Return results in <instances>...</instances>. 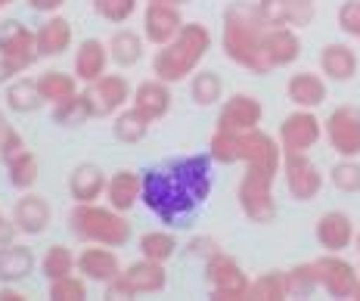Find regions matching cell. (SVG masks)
I'll list each match as a JSON object with an SVG mask.
<instances>
[{"instance_id": "6da1fadb", "label": "cell", "mask_w": 360, "mask_h": 301, "mask_svg": "<svg viewBox=\"0 0 360 301\" xmlns=\"http://www.w3.org/2000/svg\"><path fill=\"white\" fill-rule=\"evenodd\" d=\"M140 202L171 230L190 227V221L202 208V202L186 190V184L165 162L140 171Z\"/></svg>"}, {"instance_id": "7a4b0ae2", "label": "cell", "mask_w": 360, "mask_h": 301, "mask_svg": "<svg viewBox=\"0 0 360 301\" xmlns=\"http://www.w3.org/2000/svg\"><path fill=\"white\" fill-rule=\"evenodd\" d=\"M267 25L258 13V4L252 0H236L224 10L221 19V50L239 69H249L252 75H270L261 59V37Z\"/></svg>"}, {"instance_id": "3957f363", "label": "cell", "mask_w": 360, "mask_h": 301, "mask_svg": "<svg viewBox=\"0 0 360 301\" xmlns=\"http://www.w3.org/2000/svg\"><path fill=\"white\" fill-rule=\"evenodd\" d=\"M212 44L214 37L202 22H184L174 41H168L165 47H155L153 75L165 84H180V81L193 78L199 72V65L205 63Z\"/></svg>"}, {"instance_id": "277c9868", "label": "cell", "mask_w": 360, "mask_h": 301, "mask_svg": "<svg viewBox=\"0 0 360 301\" xmlns=\"http://www.w3.org/2000/svg\"><path fill=\"white\" fill-rule=\"evenodd\" d=\"M69 230L81 243H96L109 248H124L134 239V224L127 221L124 212L112 208L109 202H75L69 212Z\"/></svg>"}, {"instance_id": "5b68a950", "label": "cell", "mask_w": 360, "mask_h": 301, "mask_svg": "<svg viewBox=\"0 0 360 301\" xmlns=\"http://www.w3.org/2000/svg\"><path fill=\"white\" fill-rule=\"evenodd\" d=\"M276 177L280 174H270V171L261 168H245V174L236 186V202L252 224L267 227V224L276 221V196H274Z\"/></svg>"}, {"instance_id": "8992f818", "label": "cell", "mask_w": 360, "mask_h": 301, "mask_svg": "<svg viewBox=\"0 0 360 301\" xmlns=\"http://www.w3.org/2000/svg\"><path fill=\"white\" fill-rule=\"evenodd\" d=\"M205 283L214 301H243V298H249L252 280L233 255L217 248L214 255L205 258Z\"/></svg>"}, {"instance_id": "52a82bcc", "label": "cell", "mask_w": 360, "mask_h": 301, "mask_svg": "<svg viewBox=\"0 0 360 301\" xmlns=\"http://www.w3.org/2000/svg\"><path fill=\"white\" fill-rule=\"evenodd\" d=\"M323 140L339 159H360V106L342 103L323 118Z\"/></svg>"}, {"instance_id": "ba28073f", "label": "cell", "mask_w": 360, "mask_h": 301, "mask_svg": "<svg viewBox=\"0 0 360 301\" xmlns=\"http://www.w3.org/2000/svg\"><path fill=\"white\" fill-rule=\"evenodd\" d=\"M81 94H84V100H87L90 118H112L115 112H122L124 106H131L134 87H131V81H127L124 75L106 72L103 78L84 84Z\"/></svg>"}, {"instance_id": "9c48e42d", "label": "cell", "mask_w": 360, "mask_h": 301, "mask_svg": "<svg viewBox=\"0 0 360 301\" xmlns=\"http://www.w3.org/2000/svg\"><path fill=\"white\" fill-rule=\"evenodd\" d=\"M280 177H283V184H286V193L295 202L317 199L320 190L326 186V174L320 171V165L311 159V153H289V155H283Z\"/></svg>"}, {"instance_id": "30bf717a", "label": "cell", "mask_w": 360, "mask_h": 301, "mask_svg": "<svg viewBox=\"0 0 360 301\" xmlns=\"http://www.w3.org/2000/svg\"><path fill=\"white\" fill-rule=\"evenodd\" d=\"M323 140V118H317V109H295L280 122L276 143L283 155L289 153H311Z\"/></svg>"}, {"instance_id": "8fae6325", "label": "cell", "mask_w": 360, "mask_h": 301, "mask_svg": "<svg viewBox=\"0 0 360 301\" xmlns=\"http://www.w3.org/2000/svg\"><path fill=\"white\" fill-rule=\"evenodd\" d=\"M0 59H6L19 75L28 72L41 59V53H37V37L25 22H19V19L0 22Z\"/></svg>"}, {"instance_id": "7c38bea8", "label": "cell", "mask_w": 360, "mask_h": 301, "mask_svg": "<svg viewBox=\"0 0 360 301\" xmlns=\"http://www.w3.org/2000/svg\"><path fill=\"white\" fill-rule=\"evenodd\" d=\"M317 261L320 274V289L329 298H354L357 280H360V264L345 258V252H323Z\"/></svg>"}, {"instance_id": "4fadbf2b", "label": "cell", "mask_w": 360, "mask_h": 301, "mask_svg": "<svg viewBox=\"0 0 360 301\" xmlns=\"http://www.w3.org/2000/svg\"><path fill=\"white\" fill-rule=\"evenodd\" d=\"M264 122V106L255 94H245V90H236L230 94L227 100H221V109H217V127L224 131H236V134H245V131H255Z\"/></svg>"}, {"instance_id": "5bb4252c", "label": "cell", "mask_w": 360, "mask_h": 301, "mask_svg": "<svg viewBox=\"0 0 360 301\" xmlns=\"http://www.w3.org/2000/svg\"><path fill=\"white\" fill-rule=\"evenodd\" d=\"M261 59L270 72L276 69H289L302 59V34L298 28H267L264 37H261Z\"/></svg>"}, {"instance_id": "9a60e30c", "label": "cell", "mask_w": 360, "mask_h": 301, "mask_svg": "<svg viewBox=\"0 0 360 301\" xmlns=\"http://www.w3.org/2000/svg\"><path fill=\"white\" fill-rule=\"evenodd\" d=\"M314 236H317V245L323 252H348V248H354L357 224L342 208H329L314 224Z\"/></svg>"}, {"instance_id": "2e32d148", "label": "cell", "mask_w": 360, "mask_h": 301, "mask_svg": "<svg viewBox=\"0 0 360 301\" xmlns=\"http://www.w3.org/2000/svg\"><path fill=\"white\" fill-rule=\"evenodd\" d=\"M10 217L22 236H44V233L50 230V224H53V208H50V202L44 199L41 193L25 190L16 199Z\"/></svg>"}, {"instance_id": "e0dca14e", "label": "cell", "mask_w": 360, "mask_h": 301, "mask_svg": "<svg viewBox=\"0 0 360 301\" xmlns=\"http://www.w3.org/2000/svg\"><path fill=\"white\" fill-rule=\"evenodd\" d=\"M239 149H243V165L245 168H261V171H270V174H280L283 168V149L276 137L264 134L261 127L255 131H245L239 137Z\"/></svg>"}, {"instance_id": "ac0fdd59", "label": "cell", "mask_w": 360, "mask_h": 301, "mask_svg": "<svg viewBox=\"0 0 360 301\" xmlns=\"http://www.w3.org/2000/svg\"><path fill=\"white\" fill-rule=\"evenodd\" d=\"M124 270L122 258H118L115 248L109 245H96V243H84V248L78 252V274L84 276L87 283L106 286L109 280H115Z\"/></svg>"}, {"instance_id": "d6986e66", "label": "cell", "mask_w": 360, "mask_h": 301, "mask_svg": "<svg viewBox=\"0 0 360 301\" xmlns=\"http://www.w3.org/2000/svg\"><path fill=\"white\" fill-rule=\"evenodd\" d=\"M180 28H184V13H180V6L146 4V10H143V37H146V44H153V47H165L168 41H174Z\"/></svg>"}, {"instance_id": "ffe728a7", "label": "cell", "mask_w": 360, "mask_h": 301, "mask_svg": "<svg viewBox=\"0 0 360 301\" xmlns=\"http://www.w3.org/2000/svg\"><path fill=\"white\" fill-rule=\"evenodd\" d=\"M360 59L354 53V47L345 41H329L320 47V75L333 84H348L357 78Z\"/></svg>"}, {"instance_id": "44dd1931", "label": "cell", "mask_w": 360, "mask_h": 301, "mask_svg": "<svg viewBox=\"0 0 360 301\" xmlns=\"http://www.w3.org/2000/svg\"><path fill=\"white\" fill-rule=\"evenodd\" d=\"M286 96L295 109H320L329 100V81L320 72H292L286 81Z\"/></svg>"}, {"instance_id": "7402d4cb", "label": "cell", "mask_w": 360, "mask_h": 301, "mask_svg": "<svg viewBox=\"0 0 360 301\" xmlns=\"http://www.w3.org/2000/svg\"><path fill=\"white\" fill-rule=\"evenodd\" d=\"M109 44L100 41V37H84V41L75 47V63L72 72L81 84H90V81L103 78L109 72Z\"/></svg>"}, {"instance_id": "603a6c76", "label": "cell", "mask_w": 360, "mask_h": 301, "mask_svg": "<svg viewBox=\"0 0 360 301\" xmlns=\"http://www.w3.org/2000/svg\"><path fill=\"white\" fill-rule=\"evenodd\" d=\"M131 106L143 112L149 122H162V118L171 112V106H174V94H171V84H165V81H159V78L140 81V84L134 87Z\"/></svg>"}, {"instance_id": "cb8c5ba5", "label": "cell", "mask_w": 360, "mask_h": 301, "mask_svg": "<svg viewBox=\"0 0 360 301\" xmlns=\"http://www.w3.org/2000/svg\"><path fill=\"white\" fill-rule=\"evenodd\" d=\"M122 274L137 298L159 295V292H165V286H168V270H165V264L162 261H153V258H143V255H140L137 261H131Z\"/></svg>"}, {"instance_id": "d4e9b609", "label": "cell", "mask_w": 360, "mask_h": 301, "mask_svg": "<svg viewBox=\"0 0 360 301\" xmlns=\"http://www.w3.org/2000/svg\"><path fill=\"white\" fill-rule=\"evenodd\" d=\"M34 37H37V53H41V59L63 56L65 50H72V44H75L72 22L65 16H59V13H53V16L44 19L41 28L34 32Z\"/></svg>"}, {"instance_id": "484cf974", "label": "cell", "mask_w": 360, "mask_h": 301, "mask_svg": "<svg viewBox=\"0 0 360 301\" xmlns=\"http://www.w3.org/2000/svg\"><path fill=\"white\" fill-rule=\"evenodd\" d=\"M109 174L94 162H81L69 174V196L72 202H100L106 196Z\"/></svg>"}, {"instance_id": "4316f807", "label": "cell", "mask_w": 360, "mask_h": 301, "mask_svg": "<svg viewBox=\"0 0 360 301\" xmlns=\"http://www.w3.org/2000/svg\"><path fill=\"white\" fill-rule=\"evenodd\" d=\"M37 258L32 252V245L25 243H6L0 245V283H25L28 276L34 274Z\"/></svg>"}, {"instance_id": "83f0119b", "label": "cell", "mask_w": 360, "mask_h": 301, "mask_svg": "<svg viewBox=\"0 0 360 301\" xmlns=\"http://www.w3.org/2000/svg\"><path fill=\"white\" fill-rule=\"evenodd\" d=\"M106 44H109V59L115 63V69H134L146 56V37L137 34L134 28H115Z\"/></svg>"}, {"instance_id": "f1b7e54d", "label": "cell", "mask_w": 360, "mask_h": 301, "mask_svg": "<svg viewBox=\"0 0 360 301\" xmlns=\"http://www.w3.org/2000/svg\"><path fill=\"white\" fill-rule=\"evenodd\" d=\"M103 199L124 214L131 212V208H137L140 205V171L122 168V171H115V174H109L106 196H103Z\"/></svg>"}, {"instance_id": "f546056e", "label": "cell", "mask_w": 360, "mask_h": 301, "mask_svg": "<svg viewBox=\"0 0 360 301\" xmlns=\"http://www.w3.org/2000/svg\"><path fill=\"white\" fill-rule=\"evenodd\" d=\"M6 109L16 112V115H32L44 106V96H41V87H37V78H13L6 84Z\"/></svg>"}, {"instance_id": "4dcf8cb0", "label": "cell", "mask_w": 360, "mask_h": 301, "mask_svg": "<svg viewBox=\"0 0 360 301\" xmlns=\"http://www.w3.org/2000/svg\"><path fill=\"white\" fill-rule=\"evenodd\" d=\"M149 124H153V122H149V118L140 109L124 106L122 112H115V115H112V137H115L118 143H127V146H134V143L146 140Z\"/></svg>"}, {"instance_id": "1f68e13d", "label": "cell", "mask_w": 360, "mask_h": 301, "mask_svg": "<svg viewBox=\"0 0 360 301\" xmlns=\"http://www.w3.org/2000/svg\"><path fill=\"white\" fill-rule=\"evenodd\" d=\"M190 100L196 103L199 109H212L221 106L224 100V78L212 69H199L190 78Z\"/></svg>"}, {"instance_id": "d6a6232c", "label": "cell", "mask_w": 360, "mask_h": 301, "mask_svg": "<svg viewBox=\"0 0 360 301\" xmlns=\"http://www.w3.org/2000/svg\"><path fill=\"white\" fill-rule=\"evenodd\" d=\"M6 165V180H10L13 190L25 193V190H34L37 177H41V165H37L34 153L32 149H22V153H16Z\"/></svg>"}, {"instance_id": "836d02e7", "label": "cell", "mask_w": 360, "mask_h": 301, "mask_svg": "<svg viewBox=\"0 0 360 301\" xmlns=\"http://www.w3.org/2000/svg\"><path fill=\"white\" fill-rule=\"evenodd\" d=\"M78 84L81 81L75 78V72H59V69H47V72H41V78H37V87H41L44 103H50V106L75 96L78 94Z\"/></svg>"}, {"instance_id": "e575fe53", "label": "cell", "mask_w": 360, "mask_h": 301, "mask_svg": "<svg viewBox=\"0 0 360 301\" xmlns=\"http://www.w3.org/2000/svg\"><path fill=\"white\" fill-rule=\"evenodd\" d=\"M137 248H140V255L143 258H153V261H162V264H168L171 258L180 252V243H177V236H174V230H149V233H143L140 236V243H137Z\"/></svg>"}, {"instance_id": "d590c367", "label": "cell", "mask_w": 360, "mask_h": 301, "mask_svg": "<svg viewBox=\"0 0 360 301\" xmlns=\"http://www.w3.org/2000/svg\"><path fill=\"white\" fill-rule=\"evenodd\" d=\"M286 274V298H311L320 289L317 261H302V264L283 270Z\"/></svg>"}, {"instance_id": "8d00e7d4", "label": "cell", "mask_w": 360, "mask_h": 301, "mask_svg": "<svg viewBox=\"0 0 360 301\" xmlns=\"http://www.w3.org/2000/svg\"><path fill=\"white\" fill-rule=\"evenodd\" d=\"M41 274L47 283L63 280V276H69V274H78V255H75L69 245H59V243L50 245L41 258Z\"/></svg>"}, {"instance_id": "74e56055", "label": "cell", "mask_w": 360, "mask_h": 301, "mask_svg": "<svg viewBox=\"0 0 360 301\" xmlns=\"http://www.w3.org/2000/svg\"><path fill=\"white\" fill-rule=\"evenodd\" d=\"M239 137H243V134L224 131V127H214V134L208 137V155L214 159V165H236V162H243Z\"/></svg>"}, {"instance_id": "f35d334b", "label": "cell", "mask_w": 360, "mask_h": 301, "mask_svg": "<svg viewBox=\"0 0 360 301\" xmlns=\"http://www.w3.org/2000/svg\"><path fill=\"white\" fill-rule=\"evenodd\" d=\"M50 118H53V124H59V127H81V124H87L90 122V109H87L84 94L78 90V94L69 96V100L53 103V106H50Z\"/></svg>"}, {"instance_id": "ab89813d", "label": "cell", "mask_w": 360, "mask_h": 301, "mask_svg": "<svg viewBox=\"0 0 360 301\" xmlns=\"http://www.w3.org/2000/svg\"><path fill=\"white\" fill-rule=\"evenodd\" d=\"M249 298L252 301H283L286 298V274L283 270H267L258 280L249 283Z\"/></svg>"}, {"instance_id": "60d3db41", "label": "cell", "mask_w": 360, "mask_h": 301, "mask_svg": "<svg viewBox=\"0 0 360 301\" xmlns=\"http://www.w3.org/2000/svg\"><path fill=\"white\" fill-rule=\"evenodd\" d=\"M326 180L339 193H348V196L360 193V159H339L333 168H329Z\"/></svg>"}, {"instance_id": "b9f144b4", "label": "cell", "mask_w": 360, "mask_h": 301, "mask_svg": "<svg viewBox=\"0 0 360 301\" xmlns=\"http://www.w3.org/2000/svg\"><path fill=\"white\" fill-rule=\"evenodd\" d=\"M94 13L109 25H124L140 10V0H90Z\"/></svg>"}, {"instance_id": "7bdbcfd3", "label": "cell", "mask_w": 360, "mask_h": 301, "mask_svg": "<svg viewBox=\"0 0 360 301\" xmlns=\"http://www.w3.org/2000/svg\"><path fill=\"white\" fill-rule=\"evenodd\" d=\"M47 298L53 301H84L87 298V280L81 274H69L63 280H50Z\"/></svg>"}, {"instance_id": "ee69618b", "label": "cell", "mask_w": 360, "mask_h": 301, "mask_svg": "<svg viewBox=\"0 0 360 301\" xmlns=\"http://www.w3.org/2000/svg\"><path fill=\"white\" fill-rule=\"evenodd\" d=\"M25 149V137L10 124V118L0 112V162H10L16 153Z\"/></svg>"}, {"instance_id": "f6af8a7d", "label": "cell", "mask_w": 360, "mask_h": 301, "mask_svg": "<svg viewBox=\"0 0 360 301\" xmlns=\"http://www.w3.org/2000/svg\"><path fill=\"white\" fill-rule=\"evenodd\" d=\"M258 13L267 28L289 25V0H258Z\"/></svg>"}, {"instance_id": "bcb514c9", "label": "cell", "mask_w": 360, "mask_h": 301, "mask_svg": "<svg viewBox=\"0 0 360 301\" xmlns=\"http://www.w3.org/2000/svg\"><path fill=\"white\" fill-rule=\"evenodd\" d=\"M317 19V0H289V28H307Z\"/></svg>"}, {"instance_id": "7dc6e473", "label": "cell", "mask_w": 360, "mask_h": 301, "mask_svg": "<svg viewBox=\"0 0 360 301\" xmlns=\"http://www.w3.org/2000/svg\"><path fill=\"white\" fill-rule=\"evenodd\" d=\"M339 28L348 37H354V41H360V0H342L339 6Z\"/></svg>"}, {"instance_id": "c3c4849f", "label": "cell", "mask_w": 360, "mask_h": 301, "mask_svg": "<svg viewBox=\"0 0 360 301\" xmlns=\"http://www.w3.org/2000/svg\"><path fill=\"white\" fill-rule=\"evenodd\" d=\"M217 248H221V245H217V239H214V236H205V233H202V236H193L190 243H186L184 252L190 255V258H202V261H205L208 255H214V252H217Z\"/></svg>"}, {"instance_id": "681fc988", "label": "cell", "mask_w": 360, "mask_h": 301, "mask_svg": "<svg viewBox=\"0 0 360 301\" xmlns=\"http://www.w3.org/2000/svg\"><path fill=\"white\" fill-rule=\"evenodd\" d=\"M103 298H109V301H131V298H137V295H134V289L127 286L124 274H118L115 280H109L106 286H103Z\"/></svg>"}, {"instance_id": "f907efd6", "label": "cell", "mask_w": 360, "mask_h": 301, "mask_svg": "<svg viewBox=\"0 0 360 301\" xmlns=\"http://www.w3.org/2000/svg\"><path fill=\"white\" fill-rule=\"evenodd\" d=\"M28 10L34 13H44V16H53V13H59L65 6V0H25Z\"/></svg>"}, {"instance_id": "816d5d0a", "label": "cell", "mask_w": 360, "mask_h": 301, "mask_svg": "<svg viewBox=\"0 0 360 301\" xmlns=\"http://www.w3.org/2000/svg\"><path fill=\"white\" fill-rule=\"evenodd\" d=\"M16 224H13V217H6L4 212H0V245L6 243H16Z\"/></svg>"}, {"instance_id": "f5cc1de1", "label": "cell", "mask_w": 360, "mask_h": 301, "mask_svg": "<svg viewBox=\"0 0 360 301\" xmlns=\"http://www.w3.org/2000/svg\"><path fill=\"white\" fill-rule=\"evenodd\" d=\"M28 295L22 289H16L13 283H0V301H25Z\"/></svg>"}, {"instance_id": "db71d44e", "label": "cell", "mask_w": 360, "mask_h": 301, "mask_svg": "<svg viewBox=\"0 0 360 301\" xmlns=\"http://www.w3.org/2000/svg\"><path fill=\"white\" fill-rule=\"evenodd\" d=\"M16 69H13V65L10 63H6V59H0V87H6V84H10V81L13 78H16Z\"/></svg>"}, {"instance_id": "11a10c76", "label": "cell", "mask_w": 360, "mask_h": 301, "mask_svg": "<svg viewBox=\"0 0 360 301\" xmlns=\"http://www.w3.org/2000/svg\"><path fill=\"white\" fill-rule=\"evenodd\" d=\"M146 4H171V6H184V4H190V0H146Z\"/></svg>"}, {"instance_id": "9f6ffc18", "label": "cell", "mask_w": 360, "mask_h": 301, "mask_svg": "<svg viewBox=\"0 0 360 301\" xmlns=\"http://www.w3.org/2000/svg\"><path fill=\"white\" fill-rule=\"evenodd\" d=\"M354 252H357V264H360V227H357V236H354Z\"/></svg>"}, {"instance_id": "6f0895ef", "label": "cell", "mask_w": 360, "mask_h": 301, "mask_svg": "<svg viewBox=\"0 0 360 301\" xmlns=\"http://www.w3.org/2000/svg\"><path fill=\"white\" fill-rule=\"evenodd\" d=\"M10 4H16V0H0V10H6Z\"/></svg>"}, {"instance_id": "680465c9", "label": "cell", "mask_w": 360, "mask_h": 301, "mask_svg": "<svg viewBox=\"0 0 360 301\" xmlns=\"http://www.w3.org/2000/svg\"><path fill=\"white\" fill-rule=\"evenodd\" d=\"M354 298H360V280H357V292H354Z\"/></svg>"}]
</instances>
